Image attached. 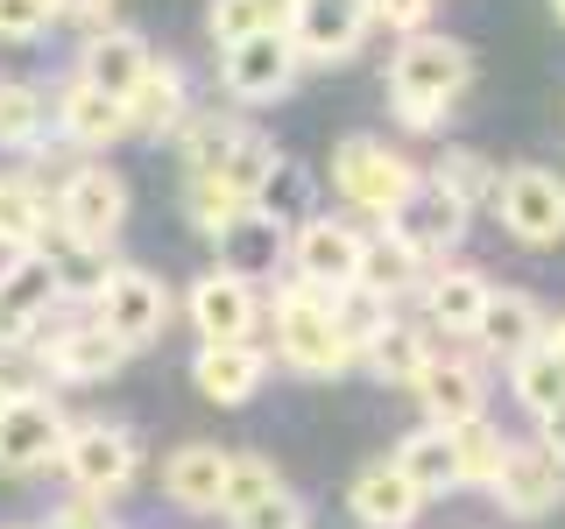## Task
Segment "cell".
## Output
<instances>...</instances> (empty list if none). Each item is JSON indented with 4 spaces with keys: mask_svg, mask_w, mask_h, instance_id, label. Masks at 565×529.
<instances>
[{
    "mask_svg": "<svg viewBox=\"0 0 565 529\" xmlns=\"http://www.w3.org/2000/svg\"><path fill=\"white\" fill-rule=\"evenodd\" d=\"M50 29V0H0V43H35Z\"/></svg>",
    "mask_w": 565,
    "mask_h": 529,
    "instance_id": "44",
    "label": "cell"
},
{
    "mask_svg": "<svg viewBox=\"0 0 565 529\" xmlns=\"http://www.w3.org/2000/svg\"><path fill=\"white\" fill-rule=\"evenodd\" d=\"M473 85V50L459 35H403L388 57V106L411 134H431L446 120V106Z\"/></svg>",
    "mask_w": 565,
    "mask_h": 529,
    "instance_id": "1",
    "label": "cell"
},
{
    "mask_svg": "<svg viewBox=\"0 0 565 529\" xmlns=\"http://www.w3.org/2000/svg\"><path fill=\"white\" fill-rule=\"evenodd\" d=\"M467 219H473V212L467 205H452L446 198V191H431V184H417L411 191V198H403L396 212H388V219H382V234L388 240H396L403 247V255H411L417 261V269H438V261H446L452 255V247L459 240H467Z\"/></svg>",
    "mask_w": 565,
    "mask_h": 529,
    "instance_id": "13",
    "label": "cell"
},
{
    "mask_svg": "<svg viewBox=\"0 0 565 529\" xmlns=\"http://www.w3.org/2000/svg\"><path fill=\"white\" fill-rule=\"evenodd\" d=\"M50 240V191L35 170H0V255H43Z\"/></svg>",
    "mask_w": 565,
    "mask_h": 529,
    "instance_id": "27",
    "label": "cell"
},
{
    "mask_svg": "<svg viewBox=\"0 0 565 529\" xmlns=\"http://www.w3.org/2000/svg\"><path fill=\"white\" fill-rule=\"evenodd\" d=\"M544 332H552V317H544V304H537L530 290H494V296H488L481 332H473V353L509 367V360H523V353L537 346Z\"/></svg>",
    "mask_w": 565,
    "mask_h": 529,
    "instance_id": "23",
    "label": "cell"
},
{
    "mask_svg": "<svg viewBox=\"0 0 565 529\" xmlns=\"http://www.w3.org/2000/svg\"><path fill=\"white\" fill-rule=\"evenodd\" d=\"M50 128V106L29 78H0V149H35V134Z\"/></svg>",
    "mask_w": 565,
    "mask_h": 529,
    "instance_id": "37",
    "label": "cell"
},
{
    "mask_svg": "<svg viewBox=\"0 0 565 529\" xmlns=\"http://www.w3.org/2000/svg\"><path fill=\"white\" fill-rule=\"evenodd\" d=\"M417 402L438 431L488 417V360L481 353H431V367L417 375Z\"/></svg>",
    "mask_w": 565,
    "mask_h": 529,
    "instance_id": "17",
    "label": "cell"
},
{
    "mask_svg": "<svg viewBox=\"0 0 565 529\" xmlns=\"http://www.w3.org/2000/svg\"><path fill=\"white\" fill-rule=\"evenodd\" d=\"M488 494L502 501V516L544 522V516L565 501V452L544 445V438H523V445H509V458H502V473H494Z\"/></svg>",
    "mask_w": 565,
    "mask_h": 529,
    "instance_id": "12",
    "label": "cell"
},
{
    "mask_svg": "<svg viewBox=\"0 0 565 529\" xmlns=\"http://www.w3.org/2000/svg\"><path fill=\"white\" fill-rule=\"evenodd\" d=\"M269 346L262 339H241V346H199L191 353V381H199L205 402H220V410H241V402L262 396V381H269Z\"/></svg>",
    "mask_w": 565,
    "mask_h": 529,
    "instance_id": "19",
    "label": "cell"
},
{
    "mask_svg": "<svg viewBox=\"0 0 565 529\" xmlns=\"http://www.w3.org/2000/svg\"><path fill=\"white\" fill-rule=\"evenodd\" d=\"M290 22V0H212L205 8V29H212V43H247V35H262V29H282Z\"/></svg>",
    "mask_w": 565,
    "mask_h": 529,
    "instance_id": "35",
    "label": "cell"
},
{
    "mask_svg": "<svg viewBox=\"0 0 565 529\" xmlns=\"http://www.w3.org/2000/svg\"><path fill=\"white\" fill-rule=\"evenodd\" d=\"M347 508H353L361 529H411L424 516V494L403 481L388 458H367V466L353 473V487H347Z\"/></svg>",
    "mask_w": 565,
    "mask_h": 529,
    "instance_id": "25",
    "label": "cell"
},
{
    "mask_svg": "<svg viewBox=\"0 0 565 529\" xmlns=\"http://www.w3.org/2000/svg\"><path fill=\"white\" fill-rule=\"evenodd\" d=\"M184 212H191V226H199L205 240H220L226 226H241V219H247V212H255V205L226 198V191L212 184V176H191V184H184Z\"/></svg>",
    "mask_w": 565,
    "mask_h": 529,
    "instance_id": "40",
    "label": "cell"
},
{
    "mask_svg": "<svg viewBox=\"0 0 565 529\" xmlns=\"http://www.w3.org/2000/svg\"><path fill=\"white\" fill-rule=\"evenodd\" d=\"M424 184L446 191L452 205H467V212H473V205H494V191H502V170H494L481 149H446L431 170H424Z\"/></svg>",
    "mask_w": 565,
    "mask_h": 529,
    "instance_id": "32",
    "label": "cell"
},
{
    "mask_svg": "<svg viewBox=\"0 0 565 529\" xmlns=\"http://www.w3.org/2000/svg\"><path fill=\"white\" fill-rule=\"evenodd\" d=\"M552 14H558V22H565V0H552Z\"/></svg>",
    "mask_w": 565,
    "mask_h": 529,
    "instance_id": "51",
    "label": "cell"
},
{
    "mask_svg": "<svg viewBox=\"0 0 565 529\" xmlns=\"http://www.w3.org/2000/svg\"><path fill=\"white\" fill-rule=\"evenodd\" d=\"M361 247H367V234L353 219L311 212V219H297L282 261H290V282H305L318 296H340V290H353V276H361Z\"/></svg>",
    "mask_w": 565,
    "mask_h": 529,
    "instance_id": "7",
    "label": "cell"
},
{
    "mask_svg": "<svg viewBox=\"0 0 565 529\" xmlns=\"http://www.w3.org/2000/svg\"><path fill=\"white\" fill-rule=\"evenodd\" d=\"M14 388H22V381H14L8 367H0V410H8V396H14Z\"/></svg>",
    "mask_w": 565,
    "mask_h": 529,
    "instance_id": "49",
    "label": "cell"
},
{
    "mask_svg": "<svg viewBox=\"0 0 565 529\" xmlns=\"http://www.w3.org/2000/svg\"><path fill=\"white\" fill-rule=\"evenodd\" d=\"M50 226H57L64 247H85V255H106L128 226V176L114 163H71L50 191Z\"/></svg>",
    "mask_w": 565,
    "mask_h": 529,
    "instance_id": "3",
    "label": "cell"
},
{
    "mask_svg": "<svg viewBox=\"0 0 565 529\" xmlns=\"http://www.w3.org/2000/svg\"><path fill=\"white\" fill-rule=\"evenodd\" d=\"M509 445L516 438H502L488 417H473V423H459L452 431V458H459V487H494V473H502V458H509Z\"/></svg>",
    "mask_w": 565,
    "mask_h": 529,
    "instance_id": "34",
    "label": "cell"
},
{
    "mask_svg": "<svg viewBox=\"0 0 565 529\" xmlns=\"http://www.w3.org/2000/svg\"><path fill=\"white\" fill-rule=\"evenodd\" d=\"M64 431H71V417H64L57 396H43V388H14L8 410H0V473L22 481V473L57 466Z\"/></svg>",
    "mask_w": 565,
    "mask_h": 529,
    "instance_id": "9",
    "label": "cell"
},
{
    "mask_svg": "<svg viewBox=\"0 0 565 529\" xmlns=\"http://www.w3.org/2000/svg\"><path fill=\"white\" fill-rule=\"evenodd\" d=\"M417 282H424V269L411 255H403L388 234H367V247H361V276H353V290H367L375 304H388L396 311L403 296H417Z\"/></svg>",
    "mask_w": 565,
    "mask_h": 529,
    "instance_id": "30",
    "label": "cell"
},
{
    "mask_svg": "<svg viewBox=\"0 0 565 529\" xmlns=\"http://www.w3.org/2000/svg\"><path fill=\"white\" fill-rule=\"evenodd\" d=\"M297 50H290V35L282 29H262V35H247V43H226L220 50V85L234 93L241 106H276V99H290V85H297Z\"/></svg>",
    "mask_w": 565,
    "mask_h": 529,
    "instance_id": "11",
    "label": "cell"
},
{
    "mask_svg": "<svg viewBox=\"0 0 565 529\" xmlns=\"http://www.w3.org/2000/svg\"><path fill=\"white\" fill-rule=\"evenodd\" d=\"M149 57H156V50L141 43L128 22H106V29L85 35V50H78V78H85V85H99L106 99H128V93H135V78L149 71Z\"/></svg>",
    "mask_w": 565,
    "mask_h": 529,
    "instance_id": "24",
    "label": "cell"
},
{
    "mask_svg": "<svg viewBox=\"0 0 565 529\" xmlns=\"http://www.w3.org/2000/svg\"><path fill=\"white\" fill-rule=\"evenodd\" d=\"M488 296H494V282L481 269H467V261H438V269H424L417 282V325L431 332H446V339H467L473 346V332H481V317H488Z\"/></svg>",
    "mask_w": 565,
    "mask_h": 529,
    "instance_id": "14",
    "label": "cell"
},
{
    "mask_svg": "<svg viewBox=\"0 0 565 529\" xmlns=\"http://www.w3.org/2000/svg\"><path fill=\"white\" fill-rule=\"evenodd\" d=\"M35 529H120V522L106 516V508H93V501H64L57 516H50V522H35Z\"/></svg>",
    "mask_w": 565,
    "mask_h": 529,
    "instance_id": "47",
    "label": "cell"
},
{
    "mask_svg": "<svg viewBox=\"0 0 565 529\" xmlns=\"http://www.w3.org/2000/svg\"><path fill=\"white\" fill-rule=\"evenodd\" d=\"M509 388H516V402H523L537 423L565 402V353L552 346V332H544V339L530 346L523 360H509Z\"/></svg>",
    "mask_w": 565,
    "mask_h": 529,
    "instance_id": "31",
    "label": "cell"
},
{
    "mask_svg": "<svg viewBox=\"0 0 565 529\" xmlns=\"http://www.w3.org/2000/svg\"><path fill=\"white\" fill-rule=\"evenodd\" d=\"M282 163L276 155V141L262 134V128H241L234 141H226L220 155H212V170H191V176H212V184L226 191V198H241V205H255V191L269 184V170Z\"/></svg>",
    "mask_w": 565,
    "mask_h": 529,
    "instance_id": "28",
    "label": "cell"
},
{
    "mask_svg": "<svg viewBox=\"0 0 565 529\" xmlns=\"http://www.w3.org/2000/svg\"><path fill=\"white\" fill-rule=\"evenodd\" d=\"M35 360L50 367L57 381H114L120 367H128V346L106 339V332L93 325V317H64V325H50L43 339H35Z\"/></svg>",
    "mask_w": 565,
    "mask_h": 529,
    "instance_id": "18",
    "label": "cell"
},
{
    "mask_svg": "<svg viewBox=\"0 0 565 529\" xmlns=\"http://www.w3.org/2000/svg\"><path fill=\"white\" fill-rule=\"evenodd\" d=\"M332 317H340V339H347L353 353H361V346L375 339V332H382L396 311H388V304H375L367 290H340V296H332Z\"/></svg>",
    "mask_w": 565,
    "mask_h": 529,
    "instance_id": "42",
    "label": "cell"
},
{
    "mask_svg": "<svg viewBox=\"0 0 565 529\" xmlns=\"http://www.w3.org/2000/svg\"><path fill=\"white\" fill-rule=\"evenodd\" d=\"M431 353H438V339L417 325V317H388L375 339L353 353V367H367L382 388H417V375L431 367Z\"/></svg>",
    "mask_w": 565,
    "mask_h": 529,
    "instance_id": "26",
    "label": "cell"
},
{
    "mask_svg": "<svg viewBox=\"0 0 565 529\" xmlns=\"http://www.w3.org/2000/svg\"><path fill=\"white\" fill-rule=\"evenodd\" d=\"M212 247H220V261H226L234 276L255 282V269H276V255L290 247V226H276L269 212H247V219H241V226H226V234L212 240Z\"/></svg>",
    "mask_w": 565,
    "mask_h": 529,
    "instance_id": "33",
    "label": "cell"
},
{
    "mask_svg": "<svg viewBox=\"0 0 565 529\" xmlns=\"http://www.w3.org/2000/svg\"><path fill=\"white\" fill-rule=\"evenodd\" d=\"M114 8H120V0H50V14H57V22H78L85 35L114 22Z\"/></svg>",
    "mask_w": 565,
    "mask_h": 529,
    "instance_id": "46",
    "label": "cell"
},
{
    "mask_svg": "<svg viewBox=\"0 0 565 529\" xmlns=\"http://www.w3.org/2000/svg\"><path fill=\"white\" fill-rule=\"evenodd\" d=\"M552 346H558V353H565V317H558V325H552Z\"/></svg>",
    "mask_w": 565,
    "mask_h": 529,
    "instance_id": "50",
    "label": "cell"
},
{
    "mask_svg": "<svg viewBox=\"0 0 565 529\" xmlns=\"http://www.w3.org/2000/svg\"><path fill=\"white\" fill-rule=\"evenodd\" d=\"M388 466L411 481L424 501H438V494L459 487V458H452V431H438V423H424V431H411L396 452H388Z\"/></svg>",
    "mask_w": 565,
    "mask_h": 529,
    "instance_id": "29",
    "label": "cell"
},
{
    "mask_svg": "<svg viewBox=\"0 0 565 529\" xmlns=\"http://www.w3.org/2000/svg\"><path fill=\"white\" fill-rule=\"evenodd\" d=\"M226 473H234V452L191 438V445H177V452L163 458V494H170L177 508H191V516H220Z\"/></svg>",
    "mask_w": 565,
    "mask_h": 529,
    "instance_id": "21",
    "label": "cell"
},
{
    "mask_svg": "<svg viewBox=\"0 0 565 529\" xmlns=\"http://www.w3.org/2000/svg\"><path fill=\"white\" fill-rule=\"evenodd\" d=\"M417 184H424V170L403 149H388L382 134H347L340 149H332V191H340V205H353L361 219H388Z\"/></svg>",
    "mask_w": 565,
    "mask_h": 529,
    "instance_id": "5",
    "label": "cell"
},
{
    "mask_svg": "<svg viewBox=\"0 0 565 529\" xmlns=\"http://www.w3.org/2000/svg\"><path fill=\"white\" fill-rule=\"evenodd\" d=\"M184 317H191V332H199V346H241V339L262 332L269 304H262V282H247L234 269H205L184 290Z\"/></svg>",
    "mask_w": 565,
    "mask_h": 529,
    "instance_id": "8",
    "label": "cell"
},
{
    "mask_svg": "<svg viewBox=\"0 0 565 529\" xmlns=\"http://www.w3.org/2000/svg\"><path fill=\"white\" fill-rule=\"evenodd\" d=\"M276 481H282V473H276L262 452H234V473H226V501H220V516H234V508H247L255 494H269Z\"/></svg>",
    "mask_w": 565,
    "mask_h": 529,
    "instance_id": "43",
    "label": "cell"
},
{
    "mask_svg": "<svg viewBox=\"0 0 565 529\" xmlns=\"http://www.w3.org/2000/svg\"><path fill=\"white\" fill-rule=\"evenodd\" d=\"M226 529H311V508H305V494H297V487L276 481L269 494H255L247 508H234Z\"/></svg>",
    "mask_w": 565,
    "mask_h": 529,
    "instance_id": "39",
    "label": "cell"
},
{
    "mask_svg": "<svg viewBox=\"0 0 565 529\" xmlns=\"http://www.w3.org/2000/svg\"><path fill=\"white\" fill-rule=\"evenodd\" d=\"M269 339H276V360L290 367V375H305V381H332V375H347L353 367V346L340 339V317H332V296H318L305 290V282H290L282 276L269 296Z\"/></svg>",
    "mask_w": 565,
    "mask_h": 529,
    "instance_id": "2",
    "label": "cell"
},
{
    "mask_svg": "<svg viewBox=\"0 0 565 529\" xmlns=\"http://www.w3.org/2000/svg\"><path fill=\"white\" fill-rule=\"evenodd\" d=\"M57 466H64V481H71V501H120V494L135 487V473H141V438L128 431V423H71L64 431V452H57Z\"/></svg>",
    "mask_w": 565,
    "mask_h": 529,
    "instance_id": "4",
    "label": "cell"
},
{
    "mask_svg": "<svg viewBox=\"0 0 565 529\" xmlns=\"http://www.w3.org/2000/svg\"><path fill=\"white\" fill-rule=\"evenodd\" d=\"M85 317H93L106 339H120L128 353H141V346H156L177 325V296H170V282L149 276L141 261H114V276H106V290L93 296Z\"/></svg>",
    "mask_w": 565,
    "mask_h": 529,
    "instance_id": "6",
    "label": "cell"
},
{
    "mask_svg": "<svg viewBox=\"0 0 565 529\" xmlns=\"http://www.w3.org/2000/svg\"><path fill=\"white\" fill-rule=\"evenodd\" d=\"M128 106V134H177L184 128V114H191V78H184V64L177 57H149V71L135 78V93L120 99Z\"/></svg>",
    "mask_w": 565,
    "mask_h": 529,
    "instance_id": "22",
    "label": "cell"
},
{
    "mask_svg": "<svg viewBox=\"0 0 565 529\" xmlns=\"http://www.w3.org/2000/svg\"><path fill=\"white\" fill-rule=\"evenodd\" d=\"M247 128V120H234V114H220V106H191L184 114V128H177L170 141H177V155H184V170H212V155L226 149Z\"/></svg>",
    "mask_w": 565,
    "mask_h": 529,
    "instance_id": "36",
    "label": "cell"
},
{
    "mask_svg": "<svg viewBox=\"0 0 565 529\" xmlns=\"http://www.w3.org/2000/svg\"><path fill=\"white\" fill-rule=\"evenodd\" d=\"M50 311H57V276H50V255L0 261V353L35 346L50 332Z\"/></svg>",
    "mask_w": 565,
    "mask_h": 529,
    "instance_id": "16",
    "label": "cell"
},
{
    "mask_svg": "<svg viewBox=\"0 0 565 529\" xmlns=\"http://www.w3.org/2000/svg\"><path fill=\"white\" fill-rule=\"evenodd\" d=\"M50 128H57L71 149H114L120 134H128V106L106 99L99 85H85L78 71L57 85V99H50Z\"/></svg>",
    "mask_w": 565,
    "mask_h": 529,
    "instance_id": "20",
    "label": "cell"
},
{
    "mask_svg": "<svg viewBox=\"0 0 565 529\" xmlns=\"http://www.w3.org/2000/svg\"><path fill=\"white\" fill-rule=\"evenodd\" d=\"M494 212L523 247H558L565 240V176L544 163H516L502 170V191H494Z\"/></svg>",
    "mask_w": 565,
    "mask_h": 529,
    "instance_id": "10",
    "label": "cell"
},
{
    "mask_svg": "<svg viewBox=\"0 0 565 529\" xmlns=\"http://www.w3.org/2000/svg\"><path fill=\"white\" fill-rule=\"evenodd\" d=\"M305 198H311V176L297 170L290 155H282V163L269 170V184L255 191V212H269L276 226H290V219H297V205H305Z\"/></svg>",
    "mask_w": 565,
    "mask_h": 529,
    "instance_id": "41",
    "label": "cell"
},
{
    "mask_svg": "<svg viewBox=\"0 0 565 529\" xmlns=\"http://www.w3.org/2000/svg\"><path fill=\"white\" fill-rule=\"evenodd\" d=\"M367 29H375L367 0H290V22H282L297 64H347L367 43Z\"/></svg>",
    "mask_w": 565,
    "mask_h": 529,
    "instance_id": "15",
    "label": "cell"
},
{
    "mask_svg": "<svg viewBox=\"0 0 565 529\" xmlns=\"http://www.w3.org/2000/svg\"><path fill=\"white\" fill-rule=\"evenodd\" d=\"M50 276H57V304H85V311H93V296L106 290V276H114V261L85 255V247H57V255H50Z\"/></svg>",
    "mask_w": 565,
    "mask_h": 529,
    "instance_id": "38",
    "label": "cell"
},
{
    "mask_svg": "<svg viewBox=\"0 0 565 529\" xmlns=\"http://www.w3.org/2000/svg\"><path fill=\"white\" fill-rule=\"evenodd\" d=\"M537 438H544V445H558V452H565V402H558V410L537 423Z\"/></svg>",
    "mask_w": 565,
    "mask_h": 529,
    "instance_id": "48",
    "label": "cell"
},
{
    "mask_svg": "<svg viewBox=\"0 0 565 529\" xmlns=\"http://www.w3.org/2000/svg\"><path fill=\"white\" fill-rule=\"evenodd\" d=\"M367 22L396 35H424L431 29V0H367Z\"/></svg>",
    "mask_w": 565,
    "mask_h": 529,
    "instance_id": "45",
    "label": "cell"
},
{
    "mask_svg": "<svg viewBox=\"0 0 565 529\" xmlns=\"http://www.w3.org/2000/svg\"><path fill=\"white\" fill-rule=\"evenodd\" d=\"M0 529H35V522H0Z\"/></svg>",
    "mask_w": 565,
    "mask_h": 529,
    "instance_id": "52",
    "label": "cell"
}]
</instances>
